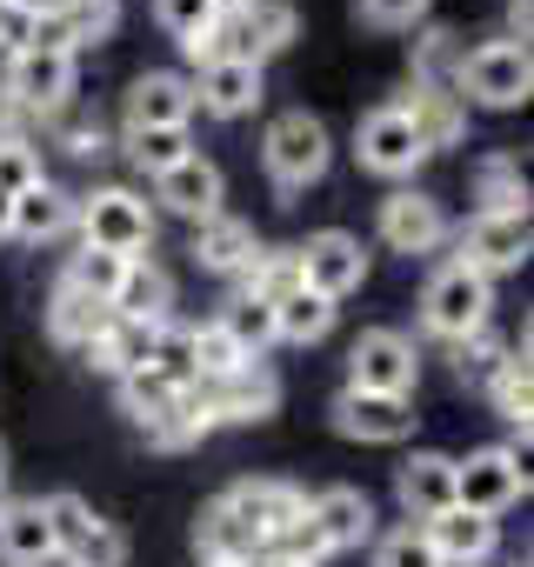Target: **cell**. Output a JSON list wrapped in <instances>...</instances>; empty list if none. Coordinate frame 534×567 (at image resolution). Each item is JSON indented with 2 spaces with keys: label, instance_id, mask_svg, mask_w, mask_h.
I'll use <instances>...</instances> for the list:
<instances>
[{
  "label": "cell",
  "instance_id": "6da1fadb",
  "mask_svg": "<svg viewBox=\"0 0 534 567\" xmlns=\"http://www.w3.org/2000/svg\"><path fill=\"white\" fill-rule=\"evenodd\" d=\"M487 308H494V280L474 274V267H461V260H448L421 288V328L434 341H448V348L468 341L474 328H487Z\"/></svg>",
  "mask_w": 534,
  "mask_h": 567
},
{
  "label": "cell",
  "instance_id": "7a4b0ae2",
  "mask_svg": "<svg viewBox=\"0 0 534 567\" xmlns=\"http://www.w3.org/2000/svg\"><path fill=\"white\" fill-rule=\"evenodd\" d=\"M260 161H267V181H275L281 194H301V187H315V181L328 174L335 141H328V127H321L308 107H288L275 127H267Z\"/></svg>",
  "mask_w": 534,
  "mask_h": 567
},
{
  "label": "cell",
  "instance_id": "3957f363",
  "mask_svg": "<svg viewBox=\"0 0 534 567\" xmlns=\"http://www.w3.org/2000/svg\"><path fill=\"white\" fill-rule=\"evenodd\" d=\"M74 227H81V247H107L127 260H141L154 247V207L134 187H101V194L74 200Z\"/></svg>",
  "mask_w": 534,
  "mask_h": 567
},
{
  "label": "cell",
  "instance_id": "277c9868",
  "mask_svg": "<svg viewBox=\"0 0 534 567\" xmlns=\"http://www.w3.org/2000/svg\"><path fill=\"white\" fill-rule=\"evenodd\" d=\"M454 94L474 101V107H521L534 94V61L521 41H481L461 74H454Z\"/></svg>",
  "mask_w": 534,
  "mask_h": 567
},
{
  "label": "cell",
  "instance_id": "5b68a950",
  "mask_svg": "<svg viewBox=\"0 0 534 567\" xmlns=\"http://www.w3.org/2000/svg\"><path fill=\"white\" fill-rule=\"evenodd\" d=\"M521 494H527V461H521V447H474L468 461H454V507L501 520Z\"/></svg>",
  "mask_w": 534,
  "mask_h": 567
},
{
  "label": "cell",
  "instance_id": "8992f818",
  "mask_svg": "<svg viewBox=\"0 0 534 567\" xmlns=\"http://www.w3.org/2000/svg\"><path fill=\"white\" fill-rule=\"evenodd\" d=\"M414 381H421V354H414L408 334H394V328H368V334L348 348V388L414 401Z\"/></svg>",
  "mask_w": 534,
  "mask_h": 567
},
{
  "label": "cell",
  "instance_id": "52a82bcc",
  "mask_svg": "<svg viewBox=\"0 0 534 567\" xmlns=\"http://www.w3.org/2000/svg\"><path fill=\"white\" fill-rule=\"evenodd\" d=\"M355 154H361V167L368 174H381V181H408L421 161H428V147H421V134H414V121L388 101V107H374V114H361V127H355Z\"/></svg>",
  "mask_w": 534,
  "mask_h": 567
},
{
  "label": "cell",
  "instance_id": "ba28073f",
  "mask_svg": "<svg viewBox=\"0 0 534 567\" xmlns=\"http://www.w3.org/2000/svg\"><path fill=\"white\" fill-rule=\"evenodd\" d=\"M295 254H301V288L321 295V301H348L361 280H368V254H361V240L341 234V227L308 234V247H295Z\"/></svg>",
  "mask_w": 534,
  "mask_h": 567
},
{
  "label": "cell",
  "instance_id": "9c48e42d",
  "mask_svg": "<svg viewBox=\"0 0 534 567\" xmlns=\"http://www.w3.org/2000/svg\"><path fill=\"white\" fill-rule=\"evenodd\" d=\"M8 101L28 114H54L61 101H74V54L68 48H28L8 61Z\"/></svg>",
  "mask_w": 534,
  "mask_h": 567
},
{
  "label": "cell",
  "instance_id": "30bf717a",
  "mask_svg": "<svg viewBox=\"0 0 534 567\" xmlns=\"http://www.w3.org/2000/svg\"><path fill=\"white\" fill-rule=\"evenodd\" d=\"M448 234H454V227H448V207H441L434 194L401 187V194L381 200V240H388L394 254H434Z\"/></svg>",
  "mask_w": 534,
  "mask_h": 567
},
{
  "label": "cell",
  "instance_id": "8fae6325",
  "mask_svg": "<svg viewBox=\"0 0 534 567\" xmlns=\"http://www.w3.org/2000/svg\"><path fill=\"white\" fill-rule=\"evenodd\" d=\"M527 214H474L468 220V234H461V267H474V274H507V267H521L527 260Z\"/></svg>",
  "mask_w": 534,
  "mask_h": 567
},
{
  "label": "cell",
  "instance_id": "7c38bea8",
  "mask_svg": "<svg viewBox=\"0 0 534 567\" xmlns=\"http://www.w3.org/2000/svg\"><path fill=\"white\" fill-rule=\"evenodd\" d=\"M335 427H341L348 441H374V447H388V441H408V434H414V401L341 388V394H335Z\"/></svg>",
  "mask_w": 534,
  "mask_h": 567
},
{
  "label": "cell",
  "instance_id": "4fadbf2b",
  "mask_svg": "<svg viewBox=\"0 0 534 567\" xmlns=\"http://www.w3.org/2000/svg\"><path fill=\"white\" fill-rule=\"evenodd\" d=\"M220 194H227V181H220V167H214L207 154H187V161H174L167 174H154V200H161L167 214L194 220V227L220 214Z\"/></svg>",
  "mask_w": 534,
  "mask_h": 567
},
{
  "label": "cell",
  "instance_id": "5bb4252c",
  "mask_svg": "<svg viewBox=\"0 0 534 567\" xmlns=\"http://www.w3.org/2000/svg\"><path fill=\"white\" fill-rule=\"evenodd\" d=\"M220 501H227V507H234V514L267 540V547H275V534H288V527L308 514V494H301V487H288V481H234Z\"/></svg>",
  "mask_w": 534,
  "mask_h": 567
},
{
  "label": "cell",
  "instance_id": "9a60e30c",
  "mask_svg": "<svg viewBox=\"0 0 534 567\" xmlns=\"http://www.w3.org/2000/svg\"><path fill=\"white\" fill-rule=\"evenodd\" d=\"M421 534H428V547L441 554V567H481V560L501 547V520L468 514V507H448V514L421 520Z\"/></svg>",
  "mask_w": 534,
  "mask_h": 567
},
{
  "label": "cell",
  "instance_id": "2e32d148",
  "mask_svg": "<svg viewBox=\"0 0 534 567\" xmlns=\"http://www.w3.org/2000/svg\"><path fill=\"white\" fill-rule=\"evenodd\" d=\"M201 394H207V408H214V427L220 421H267L281 408V381L267 374L260 361H247L240 374H227V381H201Z\"/></svg>",
  "mask_w": 534,
  "mask_h": 567
},
{
  "label": "cell",
  "instance_id": "e0dca14e",
  "mask_svg": "<svg viewBox=\"0 0 534 567\" xmlns=\"http://www.w3.org/2000/svg\"><path fill=\"white\" fill-rule=\"evenodd\" d=\"M394 494H401V514L414 527L448 514L454 507V454H408L401 474H394Z\"/></svg>",
  "mask_w": 534,
  "mask_h": 567
},
{
  "label": "cell",
  "instance_id": "ac0fdd59",
  "mask_svg": "<svg viewBox=\"0 0 534 567\" xmlns=\"http://www.w3.org/2000/svg\"><path fill=\"white\" fill-rule=\"evenodd\" d=\"M194 107L214 121H240L260 107V68L254 61H207L194 81Z\"/></svg>",
  "mask_w": 534,
  "mask_h": 567
},
{
  "label": "cell",
  "instance_id": "d6986e66",
  "mask_svg": "<svg viewBox=\"0 0 534 567\" xmlns=\"http://www.w3.org/2000/svg\"><path fill=\"white\" fill-rule=\"evenodd\" d=\"M394 107L414 121V134H421L428 154H441V147H454V141L468 134V101H461L454 87H428V81H414L408 101H394Z\"/></svg>",
  "mask_w": 534,
  "mask_h": 567
},
{
  "label": "cell",
  "instance_id": "ffe728a7",
  "mask_svg": "<svg viewBox=\"0 0 534 567\" xmlns=\"http://www.w3.org/2000/svg\"><path fill=\"white\" fill-rule=\"evenodd\" d=\"M194 121V81L187 74H141L127 87V127H187Z\"/></svg>",
  "mask_w": 534,
  "mask_h": 567
},
{
  "label": "cell",
  "instance_id": "44dd1931",
  "mask_svg": "<svg viewBox=\"0 0 534 567\" xmlns=\"http://www.w3.org/2000/svg\"><path fill=\"white\" fill-rule=\"evenodd\" d=\"M308 520L321 527L328 554H341V547H361V540L374 534V501H368L361 487H321V494L308 501Z\"/></svg>",
  "mask_w": 534,
  "mask_h": 567
},
{
  "label": "cell",
  "instance_id": "7402d4cb",
  "mask_svg": "<svg viewBox=\"0 0 534 567\" xmlns=\"http://www.w3.org/2000/svg\"><path fill=\"white\" fill-rule=\"evenodd\" d=\"M107 308H114L121 321H147V328L174 321V280H167V267H154L147 254L127 260V274H121V288H114Z\"/></svg>",
  "mask_w": 534,
  "mask_h": 567
},
{
  "label": "cell",
  "instance_id": "603a6c76",
  "mask_svg": "<svg viewBox=\"0 0 534 567\" xmlns=\"http://www.w3.org/2000/svg\"><path fill=\"white\" fill-rule=\"evenodd\" d=\"M74 227V194L68 187H54V181H34L28 194H14V207H8V234L14 240H54V234H68Z\"/></svg>",
  "mask_w": 534,
  "mask_h": 567
},
{
  "label": "cell",
  "instance_id": "cb8c5ba5",
  "mask_svg": "<svg viewBox=\"0 0 534 567\" xmlns=\"http://www.w3.org/2000/svg\"><path fill=\"white\" fill-rule=\"evenodd\" d=\"M254 254H260V240H254V227H247V220H234V214H214V220H201V227H194V260H201L207 274L240 280V274L254 267Z\"/></svg>",
  "mask_w": 534,
  "mask_h": 567
},
{
  "label": "cell",
  "instance_id": "d4e9b609",
  "mask_svg": "<svg viewBox=\"0 0 534 567\" xmlns=\"http://www.w3.org/2000/svg\"><path fill=\"white\" fill-rule=\"evenodd\" d=\"M54 547V527H48V507L41 501H8L0 507V560L8 567H41Z\"/></svg>",
  "mask_w": 534,
  "mask_h": 567
},
{
  "label": "cell",
  "instance_id": "484cf974",
  "mask_svg": "<svg viewBox=\"0 0 534 567\" xmlns=\"http://www.w3.org/2000/svg\"><path fill=\"white\" fill-rule=\"evenodd\" d=\"M107 321H114V308L107 301H94V295H81V288H54V301H48V334L61 341V348H94L101 334H107Z\"/></svg>",
  "mask_w": 534,
  "mask_h": 567
},
{
  "label": "cell",
  "instance_id": "4316f807",
  "mask_svg": "<svg viewBox=\"0 0 534 567\" xmlns=\"http://www.w3.org/2000/svg\"><path fill=\"white\" fill-rule=\"evenodd\" d=\"M194 547H201V560H260V554H267V540H260L227 501H207V507H201Z\"/></svg>",
  "mask_w": 534,
  "mask_h": 567
},
{
  "label": "cell",
  "instance_id": "83f0119b",
  "mask_svg": "<svg viewBox=\"0 0 534 567\" xmlns=\"http://www.w3.org/2000/svg\"><path fill=\"white\" fill-rule=\"evenodd\" d=\"M161 328H167V321H161ZM161 328H147V321H121V315H114V321H107V334L88 348V361H94L101 374H114V381H121V374H134V368H147V361H154Z\"/></svg>",
  "mask_w": 534,
  "mask_h": 567
},
{
  "label": "cell",
  "instance_id": "f1b7e54d",
  "mask_svg": "<svg viewBox=\"0 0 534 567\" xmlns=\"http://www.w3.org/2000/svg\"><path fill=\"white\" fill-rule=\"evenodd\" d=\"M295 288H301V254H295V247H260L254 267L240 274V295H254V301H267V308L288 301Z\"/></svg>",
  "mask_w": 534,
  "mask_h": 567
},
{
  "label": "cell",
  "instance_id": "f546056e",
  "mask_svg": "<svg viewBox=\"0 0 534 567\" xmlns=\"http://www.w3.org/2000/svg\"><path fill=\"white\" fill-rule=\"evenodd\" d=\"M328 328H335V301H321L308 288H295L288 301H275V341L315 348V341H328Z\"/></svg>",
  "mask_w": 534,
  "mask_h": 567
},
{
  "label": "cell",
  "instance_id": "4dcf8cb0",
  "mask_svg": "<svg viewBox=\"0 0 534 567\" xmlns=\"http://www.w3.org/2000/svg\"><path fill=\"white\" fill-rule=\"evenodd\" d=\"M487 401H494V414H501L507 427H521V441H527V414H534V374H527V348L501 361V374L487 381Z\"/></svg>",
  "mask_w": 534,
  "mask_h": 567
},
{
  "label": "cell",
  "instance_id": "1f68e13d",
  "mask_svg": "<svg viewBox=\"0 0 534 567\" xmlns=\"http://www.w3.org/2000/svg\"><path fill=\"white\" fill-rule=\"evenodd\" d=\"M121 147H127V161H134L141 174H167L174 161H187V154H194L187 127H127V134H121Z\"/></svg>",
  "mask_w": 534,
  "mask_h": 567
},
{
  "label": "cell",
  "instance_id": "d6a6232c",
  "mask_svg": "<svg viewBox=\"0 0 534 567\" xmlns=\"http://www.w3.org/2000/svg\"><path fill=\"white\" fill-rule=\"evenodd\" d=\"M474 194H481V214H527V181L507 154H487L474 167Z\"/></svg>",
  "mask_w": 534,
  "mask_h": 567
},
{
  "label": "cell",
  "instance_id": "836d02e7",
  "mask_svg": "<svg viewBox=\"0 0 534 567\" xmlns=\"http://www.w3.org/2000/svg\"><path fill=\"white\" fill-rule=\"evenodd\" d=\"M174 394H181V388H174L167 374H154V368L121 374V408L134 414V427H141V434H147L154 421H167V414H174Z\"/></svg>",
  "mask_w": 534,
  "mask_h": 567
},
{
  "label": "cell",
  "instance_id": "e575fe53",
  "mask_svg": "<svg viewBox=\"0 0 534 567\" xmlns=\"http://www.w3.org/2000/svg\"><path fill=\"white\" fill-rule=\"evenodd\" d=\"M220 328H227V341H234L247 361H260V354H267V341H275V308L254 301V295H234V301H227V315H220Z\"/></svg>",
  "mask_w": 534,
  "mask_h": 567
},
{
  "label": "cell",
  "instance_id": "d590c367",
  "mask_svg": "<svg viewBox=\"0 0 534 567\" xmlns=\"http://www.w3.org/2000/svg\"><path fill=\"white\" fill-rule=\"evenodd\" d=\"M121 274H127V254H107V247H81L74 260H68V288H81V295H94V301H114V288H121Z\"/></svg>",
  "mask_w": 534,
  "mask_h": 567
},
{
  "label": "cell",
  "instance_id": "8d00e7d4",
  "mask_svg": "<svg viewBox=\"0 0 534 567\" xmlns=\"http://www.w3.org/2000/svg\"><path fill=\"white\" fill-rule=\"evenodd\" d=\"M461 34L454 28H428L421 41H414V81H428V87H454V74H461Z\"/></svg>",
  "mask_w": 534,
  "mask_h": 567
},
{
  "label": "cell",
  "instance_id": "74e56055",
  "mask_svg": "<svg viewBox=\"0 0 534 567\" xmlns=\"http://www.w3.org/2000/svg\"><path fill=\"white\" fill-rule=\"evenodd\" d=\"M114 28H121V0H68V14H61V34H68L74 54L81 48H101Z\"/></svg>",
  "mask_w": 534,
  "mask_h": 567
},
{
  "label": "cell",
  "instance_id": "f35d334b",
  "mask_svg": "<svg viewBox=\"0 0 534 567\" xmlns=\"http://www.w3.org/2000/svg\"><path fill=\"white\" fill-rule=\"evenodd\" d=\"M507 354H514V348H507L494 328H474L468 341H454V374H461L468 388H487V381L501 374V361H507Z\"/></svg>",
  "mask_w": 534,
  "mask_h": 567
},
{
  "label": "cell",
  "instance_id": "ab89813d",
  "mask_svg": "<svg viewBox=\"0 0 534 567\" xmlns=\"http://www.w3.org/2000/svg\"><path fill=\"white\" fill-rule=\"evenodd\" d=\"M240 368H247V354L227 341L220 321L194 328V381H227V374H240Z\"/></svg>",
  "mask_w": 534,
  "mask_h": 567
},
{
  "label": "cell",
  "instance_id": "60d3db41",
  "mask_svg": "<svg viewBox=\"0 0 534 567\" xmlns=\"http://www.w3.org/2000/svg\"><path fill=\"white\" fill-rule=\"evenodd\" d=\"M154 21H161L181 48H194V41H207V34H214L220 8H214V0H154Z\"/></svg>",
  "mask_w": 534,
  "mask_h": 567
},
{
  "label": "cell",
  "instance_id": "b9f144b4",
  "mask_svg": "<svg viewBox=\"0 0 534 567\" xmlns=\"http://www.w3.org/2000/svg\"><path fill=\"white\" fill-rule=\"evenodd\" d=\"M34 181H48V174H41V147L21 141V134H0V200L28 194Z\"/></svg>",
  "mask_w": 534,
  "mask_h": 567
},
{
  "label": "cell",
  "instance_id": "7bdbcfd3",
  "mask_svg": "<svg viewBox=\"0 0 534 567\" xmlns=\"http://www.w3.org/2000/svg\"><path fill=\"white\" fill-rule=\"evenodd\" d=\"M154 374H167L174 388H194V328H181V321H167L161 328V341H154V361H147Z\"/></svg>",
  "mask_w": 534,
  "mask_h": 567
},
{
  "label": "cell",
  "instance_id": "ee69618b",
  "mask_svg": "<svg viewBox=\"0 0 534 567\" xmlns=\"http://www.w3.org/2000/svg\"><path fill=\"white\" fill-rule=\"evenodd\" d=\"M41 507H48V527H54V547H61V554H74V547L88 540V527L101 520V514H94L81 494H48Z\"/></svg>",
  "mask_w": 534,
  "mask_h": 567
},
{
  "label": "cell",
  "instance_id": "f6af8a7d",
  "mask_svg": "<svg viewBox=\"0 0 534 567\" xmlns=\"http://www.w3.org/2000/svg\"><path fill=\"white\" fill-rule=\"evenodd\" d=\"M374 567H441V554L428 547V534H421L414 520H401L394 534L374 540Z\"/></svg>",
  "mask_w": 534,
  "mask_h": 567
},
{
  "label": "cell",
  "instance_id": "bcb514c9",
  "mask_svg": "<svg viewBox=\"0 0 534 567\" xmlns=\"http://www.w3.org/2000/svg\"><path fill=\"white\" fill-rule=\"evenodd\" d=\"M68 560H74V567H127V534H121L114 520H94L88 540H81Z\"/></svg>",
  "mask_w": 534,
  "mask_h": 567
},
{
  "label": "cell",
  "instance_id": "7dc6e473",
  "mask_svg": "<svg viewBox=\"0 0 534 567\" xmlns=\"http://www.w3.org/2000/svg\"><path fill=\"white\" fill-rule=\"evenodd\" d=\"M48 121H54V134H61V147H68V154H101V121H94V114H81L74 101H61Z\"/></svg>",
  "mask_w": 534,
  "mask_h": 567
},
{
  "label": "cell",
  "instance_id": "c3c4849f",
  "mask_svg": "<svg viewBox=\"0 0 534 567\" xmlns=\"http://www.w3.org/2000/svg\"><path fill=\"white\" fill-rule=\"evenodd\" d=\"M355 14L368 28H381V34H401V28H421L428 0H355Z\"/></svg>",
  "mask_w": 534,
  "mask_h": 567
},
{
  "label": "cell",
  "instance_id": "681fc988",
  "mask_svg": "<svg viewBox=\"0 0 534 567\" xmlns=\"http://www.w3.org/2000/svg\"><path fill=\"white\" fill-rule=\"evenodd\" d=\"M267 554H288V560H301V567H315V560H328V540H321V527L301 514L288 534H275V547H267Z\"/></svg>",
  "mask_w": 534,
  "mask_h": 567
},
{
  "label": "cell",
  "instance_id": "f907efd6",
  "mask_svg": "<svg viewBox=\"0 0 534 567\" xmlns=\"http://www.w3.org/2000/svg\"><path fill=\"white\" fill-rule=\"evenodd\" d=\"M34 28H41L34 14H21V8H14V0H0V54H8V61L34 48Z\"/></svg>",
  "mask_w": 534,
  "mask_h": 567
},
{
  "label": "cell",
  "instance_id": "816d5d0a",
  "mask_svg": "<svg viewBox=\"0 0 534 567\" xmlns=\"http://www.w3.org/2000/svg\"><path fill=\"white\" fill-rule=\"evenodd\" d=\"M527 21H534V0H507V34L501 41H521L527 48Z\"/></svg>",
  "mask_w": 534,
  "mask_h": 567
},
{
  "label": "cell",
  "instance_id": "f5cc1de1",
  "mask_svg": "<svg viewBox=\"0 0 534 567\" xmlns=\"http://www.w3.org/2000/svg\"><path fill=\"white\" fill-rule=\"evenodd\" d=\"M21 14H34V21H61L68 14V0H14Z\"/></svg>",
  "mask_w": 534,
  "mask_h": 567
},
{
  "label": "cell",
  "instance_id": "db71d44e",
  "mask_svg": "<svg viewBox=\"0 0 534 567\" xmlns=\"http://www.w3.org/2000/svg\"><path fill=\"white\" fill-rule=\"evenodd\" d=\"M254 567H301V560H288V554H260Z\"/></svg>",
  "mask_w": 534,
  "mask_h": 567
},
{
  "label": "cell",
  "instance_id": "11a10c76",
  "mask_svg": "<svg viewBox=\"0 0 534 567\" xmlns=\"http://www.w3.org/2000/svg\"><path fill=\"white\" fill-rule=\"evenodd\" d=\"M201 567H254V560H201Z\"/></svg>",
  "mask_w": 534,
  "mask_h": 567
},
{
  "label": "cell",
  "instance_id": "9f6ffc18",
  "mask_svg": "<svg viewBox=\"0 0 534 567\" xmlns=\"http://www.w3.org/2000/svg\"><path fill=\"white\" fill-rule=\"evenodd\" d=\"M0 481H8V441H0Z\"/></svg>",
  "mask_w": 534,
  "mask_h": 567
},
{
  "label": "cell",
  "instance_id": "6f0895ef",
  "mask_svg": "<svg viewBox=\"0 0 534 567\" xmlns=\"http://www.w3.org/2000/svg\"><path fill=\"white\" fill-rule=\"evenodd\" d=\"M8 207H14V200H0V234H8Z\"/></svg>",
  "mask_w": 534,
  "mask_h": 567
},
{
  "label": "cell",
  "instance_id": "680465c9",
  "mask_svg": "<svg viewBox=\"0 0 534 567\" xmlns=\"http://www.w3.org/2000/svg\"><path fill=\"white\" fill-rule=\"evenodd\" d=\"M0 507H8V481H0Z\"/></svg>",
  "mask_w": 534,
  "mask_h": 567
}]
</instances>
